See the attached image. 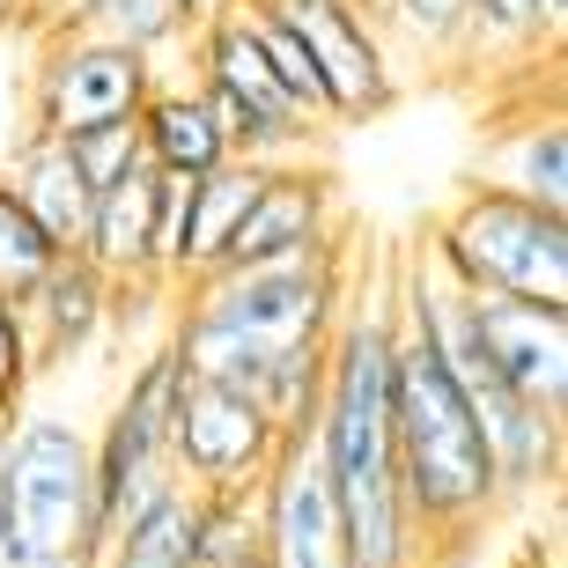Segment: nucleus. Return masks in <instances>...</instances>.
Masks as SVG:
<instances>
[{
    "label": "nucleus",
    "mask_w": 568,
    "mask_h": 568,
    "mask_svg": "<svg viewBox=\"0 0 568 568\" xmlns=\"http://www.w3.org/2000/svg\"><path fill=\"white\" fill-rule=\"evenodd\" d=\"M355 303L347 252L303 258V266H244V274H200L185 281L170 311V347L185 355L192 377L236 384L252 399L281 362L317 355L333 339L339 311Z\"/></svg>",
    "instance_id": "obj_1"
},
{
    "label": "nucleus",
    "mask_w": 568,
    "mask_h": 568,
    "mask_svg": "<svg viewBox=\"0 0 568 568\" xmlns=\"http://www.w3.org/2000/svg\"><path fill=\"white\" fill-rule=\"evenodd\" d=\"M392 325H399V317H392ZM392 465H399L406 517H414L428 554L473 547V539L509 509L465 384L450 377L436 362V347L414 339L406 325L392 333Z\"/></svg>",
    "instance_id": "obj_2"
},
{
    "label": "nucleus",
    "mask_w": 568,
    "mask_h": 568,
    "mask_svg": "<svg viewBox=\"0 0 568 568\" xmlns=\"http://www.w3.org/2000/svg\"><path fill=\"white\" fill-rule=\"evenodd\" d=\"M422 252L465 295L568 311V214L531 207L487 178H465L458 200L422 230Z\"/></svg>",
    "instance_id": "obj_3"
},
{
    "label": "nucleus",
    "mask_w": 568,
    "mask_h": 568,
    "mask_svg": "<svg viewBox=\"0 0 568 568\" xmlns=\"http://www.w3.org/2000/svg\"><path fill=\"white\" fill-rule=\"evenodd\" d=\"M97 503H89V428L22 406L0 458V568H89Z\"/></svg>",
    "instance_id": "obj_4"
},
{
    "label": "nucleus",
    "mask_w": 568,
    "mask_h": 568,
    "mask_svg": "<svg viewBox=\"0 0 568 568\" xmlns=\"http://www.w3.org/2000/svg\"><path fill=\"white\" fill-rule=\"evenodd\" d=\"M185 355L155 339L148 355H133L119 399H111L104 428H89V503H97V547L111 531L141 517L163 487H178V465H170V414L185 399Z\"/></svg>",
    "instance_id": "obj_5"
},
{
    "label": "nucleus",
    "mask_w": 568,
    "mask_h": 568,
    "mask_svg": "<svg viewBox=\"0 0 568 568\" xmlns=\"http://www.w3.org/2000/svg\"><path fill=\"white\" fill-rule=\"evenodd\" d=\"M155 82H163L155 52L111 38V30H60L30 82V133L67 141V133L111 126V119H141Z\"/></svg>",
    "instance_id": "obj_6"
},
{
    "label": "nucleus",
    "mask_w": 568,
    "mask_h": 568,
    "mask_svg": "<svg viewBox=\"0 0 568 568\" xmlns=\"http://www.w3.org/2000/svg\"><path fill=\"white\" fill-rule=\"evenodd\" d=\"M281 22H288L303 52H311V74L325 89V119H377V111L399 104V52H392V30H384L362 0H274Z\"/></svg>",
    "instance_id": "obj_7"
},
{
    "label": "nucleus",
    "mask_w": 568,
    "mask_h": 568,
    "mask_svg": "<svg viewBox=\"0 0 568 568\" xmlns=\"http://www.w3.org/2000/svg\"><path fill=\"white\" fill-rule=\"evenodd\" d=\"M274 458H281V428L258 414V399L207 377L185 384V399L170 414V465L192 495H252Z\"/></svg>",
    "instance_id": "obj_8"
},
{
    "label": "nucleus",
    "mask_w": 568,
    "mask_h": 568,
    "mask_svg": "<svg viewBox=\"0 0 568 568\" xmlns=\"http://www.w3.org/2000/svg\"><path fill=\"white\" fill-rule=\"evenodd\" d=\"M347 252V222H339V192L325 170L281 163L258 178L252 207L236 222L230 252L214 274H244V266H303V258H339Z\"/></svg>",
    "instance_id": "obj_9"
},
{
    "label": "nucleus",
    "mask_w": 568,
    "mask_h": 568,
    "mask_svg": "<svg viewBox=\"0 0 568 568\" xmlns=\"http://www.w3.org/2000/svg\"><path fill=\"white\" fill-rule=\"evenodd\" d=\"M252 525H258V561L266 568H347L339 554V503L325 480L317 443H281V458L252 487Z\"/></svg>",
    "instance_id": "obj_10"
},
{
    "label": "nucleus",
    "mask_w": 568,
    "mask_h": 568,
    "mask_svg": "<svg viewBox=\"0 0 568 568\" xmlns=\"http://www.w3.org/2000/svg\"><path fill=\"white\" fill-rule=\"evenodd\" d=\"M473 333H480V362L517 399H531L554 422H568V311L473 295Z\"/></svg>",
    "instance_id": "obj_11"
},
{
    "label": "nucleus",
    "mask_w": 568,
    "mask_h": 568,
    "mask_svg": "<svg viewBox=\"0 0 568 568\" xmlns=\"http://www.w3.org/2000/svg\"><path fill=\"white\" fill-rule=\"evenodd\" d=\"M465 399H473V422H480V443L495 458V480H503V503H525V495H547L561 487V458H568V422L539 414L531 399H517L487 362L458 369Z\"/></svg>",
    "instance_id": "obj_12"
},
{
    "label": "nucleus",
    "mask_w": 568,
    "mask_h": 568,
    "mask_svg": "<svg viewBox=\"0 0 568 568\" xmlns=\"http://www.w3.org/2000/svg\"><path fill=\"white\" fill-rule=\"evenodd\" d=\"M0 192L16 200L30 222H38L60 252H82V230H89V207H97V192H89V178L74 170V155H67V141H52V133H22L16 148H8V170H0Z\"/></svg>",
    "instance_id": "obj_13"
},
{
    "label": "nucleus",
    "mask_w": 568,
    "mask_h": 568,
    "mask_svg": "<svg viewBox=\"0 0 568 568\" xmlns=\"http://www.w3.org/2000/svg\"><path fill=\"white\" fill-rule=\"evenodd\" d=\"M104 303H111V281L97 274V266H82L74 252L38 281V295L16 311L22 317V339H30V362H38V377L104 339Z\"/></svg>",
    "instance_id": "obj_14"
},
{
    "label": "nucleus",
    "mask_w": 568,
    "mask_h": 568,
    "mask_svg": "<svg viewBox=\"0 0 568 568\" xmlns=\"http://www.w3.org/2000/svg\"><path fill=\"white\" fill-rule=\"evenodd\" d=\"M133 133H141V163L163 170V178H200V170L230 163V141H222V126H214L207 97H200L192 82H170V74L148 89Z\"/></svg>",
    "instance_id": "obj_15"
},
{
    "label": "nucleus",
    "mask_w": 568,
    "mask_h": 568,
    "mask_svg": "<svg viewBox=\"0 0 568 568\" xmlns=\"http://www.w3.org/2000/svg\"><path fill=\"white\" fill-rule=\"evenodd\" d=\"M74 258L97 266L104 281H155V170H133L97 192Z\"/></svg>",
    "instance_id": "obj_16"
},
{
    "label": "nucleus",
    "mask_w": 568,
    "mask_h": 568,
    "mask_svg": "<svg viewBox=\"0 0 568 568\" xmlns=\"http://www.w3.org/2000/svg\"><path fill=\"white\" fill-rule=\"evenodd\" d=\"M192 539H200V495L178 480L141 517H126V525L111 531L89 568H192Z\"/></svg>",
    "instance_id": "obj_17"
},
{
    "label": "nucleus",
    "mask_w": 568,
    "mask_h": 568,
    "mask_svg": "<svg viewBox=\"0 0 568 568\" xmlns=\"http://www.w3.org/2000/svg\"><path fill=\"white\" fill-rule=\"evenodd\" d=\"M487 185L517 192L531 207L547 214H568V126L561 111H539L525 126L509 133V148H495V163H487Z\"/></svg>",
    "instance_id": "obj_18"
},
{
    "label": "nucleus",
    "mask_w": 568,
    "mask_h": 568,
    "mask_svg": "<svg viewBox=\"0 0 568 568\" xmlns=\"http://www.w3.org/2000/svg\"><path fill=\"white\" fill-rule=\"evenodd\" d=\"M60 258H67L60 244H52V236H44L38 222H30V214L0 192V303H8V311H22V303L38 295V281L52 274Z\"/></svg>",
    "instance_id": "obj_19"
},
{
    "label": "nucleus",
    "mask_w": 568,
    "mask_h": 568,
    "mask_svg": "<svg viewBox=\"0 0 568 568\" xmlns=\"http://www.w3.org/2000/svg\"><path fill=\"white\" fill-rule=\"evenodd\" d=\"M244 561H258L252 495H200V539H192V568H244Z\"/></svg>",
    "instance_id": "obj_20"
},
{
    "label": "nucleus",
    "mask_w": 568,
    "mask_h": 568,
    "mask_svg": "<svg viewBox=\"0 0 568 568\" xmlns=\"http://www.w3.org/2000/svg\"><path fill=\"white\" fill-rule=\"evenodd\" d=\"M67 155H74V170L89 178V192L119 185V178H133L141 163V133H133V119H111V126H89V133H67Z\"/></svg>",
    "instance_id": "obj_21"
},
{
    "label": "nucleus",
    "mask_w": 568,
    "mask_h": 568,
    "mask_svg": "<svg viewBox=\"0 0 568 568\" xmlns=\"http://www.w3.org/2000/svg\"><path fill=\"white\" fill-rule=\"evenodd\" d=\"M97 30L141 44V52H163V44L185 38V0H111V16Z\"/></svg>",
    "instance_id": "obj_22"
},
{
    "label": "nucleus",
    "mask_w": 568,
    "mask_h": 568,
    "mask_svg": "<svg viewBox=\"0 0 568 568\" xmlns=\"http://www.w3.org/2000/svg\"><path fill=\"white\" fill-rule=\"evenodd\" d=\"M30 384H38V362H30L22 317L0 303V422H16L22 406H30Z\"/></svg>",
    "instance_id": "obj_23"
},
{
    "label": "nucleus",
    "mask_w": 568,
    "mask_h": 568,
    "mask_svg": "<svg viewBox=\"0 0 568 568\" xmlns=\"http://www.w3.org/2000/svg\"><path fill=\"white\" fill-rule=\"evenodd\" d=\"M531 8H539V22H547V38L561 30V16H568V0H531Z\"/></svg>",
    "instance_id": "obj_24"
},
{
    "label": "nucleus",
    "mask_w": 568,
    "mask_h": 568,
    "mask_svg": "<svg viewBox=\"0 0 568 568\" xmlns=\"http://www.w3.org/2000/svg\"><path fill=\"white\" fill-rule=\"evenodd\" d=\"M8 428H16V422H0V458H8Z\"/></svg>",
    "instance_id": "obj_25"
},
{
    "label": "nucleus",
    "mask_w": 568,
    "mask_h": 568,
    "mask_svg": "<svg viewBox=\"0 0 568 568\" xmlns=\"http://www.w3.org/2000/svg\"><path fill=\"white\" fill-rule=\"evenodd\" d=\"M244 568H266V561H244Z\"/></svg>",
    "instance_id": "obj_26"
},
{
    "label": "nucleus",
    "mask_w": 568,
    "mask_h": 568,
    "mask_svg": "<svg viewBox=\"0 0 568 568\" xmlns=\"http://www.w3.org/2000/svg\"><path fill=\"white\" fill-rule=\"evenodd\" d=\"M525 568H531V561H525Z\"/></svg>",
    "instance_id": "obj_27"
}]
</instances>
